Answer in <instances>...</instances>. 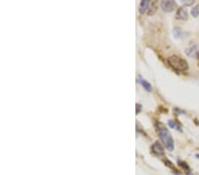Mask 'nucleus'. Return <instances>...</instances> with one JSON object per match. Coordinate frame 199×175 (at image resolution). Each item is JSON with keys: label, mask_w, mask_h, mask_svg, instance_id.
I'll return each instance as SVG.
<instances>
[{"label": "nucleus", "mask_w": 199, "mask_h": 175, "mask_svg": "<svg viewBox=\"0 0 199 175\" xmlns=\"http://www.w3.org/2000/svg\"><path fill=\"white\" fill-rule=\"evenodd\" d=\"M157 133L159 135L160 140L163 142L166 148L168 151H173L174 150V139H173L169 130L162 124H159L157 126Z\"/></svg>", "instance_id": "obj_1"}, {"label": "nucleus", "mask_w": 199, "mask_h": 175, "mask_svg": "<svg viewBox=\"0 0 199 175\" xmlns=\"http://www.w3.org/2000/svg\"><path fill=\"white\" fill-rule=\"evenodd\" d=\"M167 62L169 66L176 72H186L189 69L188 62L181 57H179L176 55H174L168 58Z\"/></svg>", "instance_id": "obj_2"}, {"label": "nucleus", "mask_w": 199, "mask_h": 175, "mask_svg": "<svg viewBox=\"0 0 199 175\" xmlns=\"http://www.w3.org/2000/svg\"><path fill=\"white\" fill-rule=\"evenodd\" d=\"M160 5H161V8L164 12L171 13V12L174 11V9L176 8V2L171 1V0H165V1L161 2Z\"/></svg>", "instance_id": "obj_3"}, {"label": "nucleus", "mask_w": 199, "mask_h": 175, "mask_svg": "<svg viewBox=\"0 0 199 175\" xmlns=\"http://www.w3.org/2000/svg\"><path fill=\"white\" fill-rule=\"evenodd\" d=\"M186 54L190 57V58H196L198 59L199 58V46L198 44H194L191 45L190 47L187 48L185 50Z\"/></svg>", "instance_id": "obj_4"}, {"label": "nucleus", "mask_w": 199, "mask_h": 175, "mask_svg": "<svg viewBox=\"0 0 199 175\" xmlns=\"http://www.w3.org/2000/svg\"><path fill=\"white\" fill-rule=\"evenodd\" d=\"M151 151L152 152L157 155V156H164L165 155V151H164V147L161 145V143L159 142H155L151 146Z\"/></svg>", "instance_id": "obj_5"}, {"label": "nucleus", "mask_w": 199, "mask_h": 175, "mask_svg": "<svg viewBox=\"0 0 199 175\" xmlns=\"http://www.w3.org/2000/svg\"><path fill=\"white\" fill-rule=\"evenodd\" d=\"M189 18V13L187 10L183 7H180L176 13V19L180 21H186Z\"/></svg>", "instance_id": "obj_6"}, {"label": "nucleus", "mask_w": 199, "mask_h": 175, "mask_svg": "<svg viewBox=\"0 0 199 175\" xmlns=\"http://www.w3.org/2000/svg\"><path fill=\"white\" fill-rule=\"evenodd\" d=\"M173 35L175 38H179V39H182L185 38L187 36V33L185 31H183L182 28L180 27H174L173 30Z\"/></svg>", "instance_id": "obj_7"}, {"label": "nucleus", "mask_w": 199, "mask_h": 175, "mask_svg": "<svg viewBox=\"0 0 199 175\" xmlns=\"http://www.w3.org/2000/svg\"><path fill=\"white\" fill-rule=\"evenodd\" d=\"M150 5H151V2L149 0H143L139 5V13L141 14H143L150 8Z\"/></svg>", "instance_id": "obj_8"}, {"label": "nucleus", "mask_w": 199, "mask_h": 175, "mask_svg": "<svg viewBox=\"0 0 199 175\" xmlns=\"http://www.w3.org/2000/svg\"><path fill=\"white\" fill-rule=\"evenodd\" d=\"M137 82L143 86V88L146 90V91H148V92H151V90H152V87H151V83H149L147 81H145L144 79H143L142 77H138V79H137Z\"/></svg>", "instance_id": "obj_9"}, {"label": "nucleus", "mask_w": 199, "mask_h": 175, "mask_svg": "<svg viewBox=\"0 0 199 175\" xmlns=\"http://www.w3.org/2000/svg\"><path fill=\"white\" fill-rule=\"evenodd\" d=\"M157 9V3L156 1H153L152 3H151V5H150V8H149V12H148V15H153L156 11Z\"/></svg>", "instance_id": "obj_10"}, {"label": "nucleus", "mask_w": 199, "mask_h": 175, "mask_svg": "<svg viewBox=\"0 0 199 175\" xmlns=\"http://www.w3.org/2000/svg\"><path fill=\"white\" fill-rule=\"evenodd\" d=\"M178 165L185 171V172H187L188 174H190V168H189V166L187 165V163H185V162H182V161H178Z\"/></svg>", "instance_id": "obj_11"}, {"label": "nucleus", "mask_w": 199, "mask_h": 175, "mask_svg": "<svg viewBox=\"0 0 199 175\" xmlns=\"http://www.w3.org/2000/svg\"><path fill=\"white\" fill-rule=\"evenodd\" d=\"M191 14L193 17H198L199 16V4L195 5L192 9H191Z\"/></svg>", "instance_id": "obj_12"}, {"label": "nucleus", "mask_w": 199, "mask_h": 175, "mask_svg": "<svg viewBox=\"0 0 199 175\" xmlns=\"http://www.w3.org/2000/svg\"><path fill=\"white\" fill-rule=\"evenodd\" d=\"M168 125H169V127L172 128H176L177 130L180 129V127H178V125H177L174 120H169V121H168Z\"/></svg>", "instance_id": "obj_13"}, {"label": "nucleus", "mask_w": 199, "mask_h": 175, "mask_svg": "<svg viewBox=\"0 0 199 175\" xmlns=\"http://www.w3.org/2000/svg\"><path fill=\"white\" fill-rule=\"evenodd\" d=\"M136 113H139L140 112V110L142 109V105H140V104H136Z\"/></svg>", "instance_id": "obj_14"}, {"label": "nucleus", "mask_w": 199, "mask_h": 175, "mask_svg": "<svg viewBox=\"0 0 199 175\" xmlns=\"http://www.w3.org/2000/svg\"><path fill=\"white\" fill-rule=\"evenodd\" d=\"M182 3H184L186 5H191L192 4H194V1H189V2H185V1H183L182 0Z\"/></svg>", "instance_id": "obj_15"}, {"label": "nucleus", "mask_w": 199, "mask_h": 175, "mask_svg": "<svg viewBox=\"0 0 199 175\" xmlns=\"http://www.w3.org/2000/svg\"><path fill=\"white\" fill-rule=\"evenodd\" d=\"M196 156H197L198 158H199V154H197V155H196Z\"/></svg>", "instance_id": "obj_16"}]
</instances>
